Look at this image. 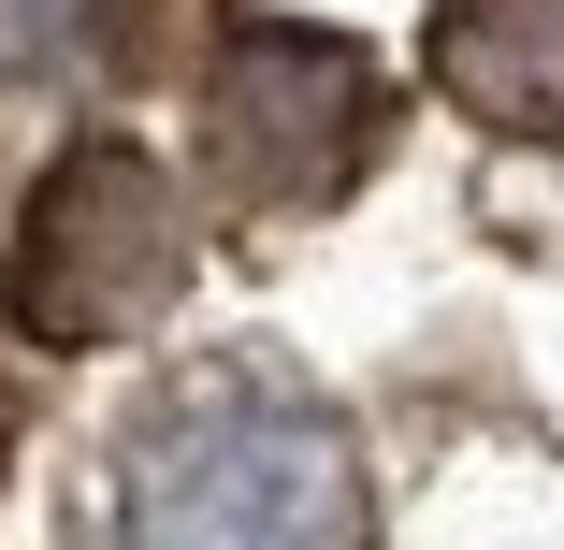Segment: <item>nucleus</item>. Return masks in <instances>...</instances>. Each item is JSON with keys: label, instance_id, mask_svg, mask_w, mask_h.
Wrapping results in <instances>:
<instances>
[{"label": "nucleus", "instance_id": "obj_4", "mask_svg": "<svg viewBox=\"0 0 564 550\" xmlns=\"http://www.w3.org/2000/svg\"><path fill=\"white\" fill-rule=\"evenodd\" d=\"M434 87L478 131L550 145L564 131V0H434Z\"/></svg>", "mask_w": 564, "mask_h": 550}, {"label": "nucleus", "instance_id": "obj_3", "mask_svg": "<svg viewBox=\"0 0 564 550\" xmlns=\"http://www.w3.org/2000/svg\"><path fill=\"white\" fill-rule=\"evenodd\" d=\"M188 233H203L188 174L145 160L131 131H87V145L44 160L30 217H15V319L44 348H117V334H145V319H174Z\"/></svg>", "mask_w": 564, "mask_h": 550}, {"label": "nucleus", "instance_id": "obj_2", "mask_svg": "<svg viewBox=\"0 0 564 550\" xmlns=\"http://www.w3.org/2000/svg\"><path fill=\"white\" fill-rule=\"evenodd\" d=\"M377 131H391V87L348 30L247 15L188 87V188L232 217H304L377 160Z\"/></svg>", "mask_w": 564, "mask_h": 550}, {"label": "nucleus", "instance_id": "obj_1", "mask_svg": "<svg viewBox=\"0 0 564 550\" xmlns=\"http://www.w3.org/2000/svg\"><path fill=\"white\" fill-rule=\"evenodd\" d=\"M87 550H362V450L275 363H203L131 406Z\"/></svg>", "mask_w": 564, "mask_h": 550}]
</instances>
